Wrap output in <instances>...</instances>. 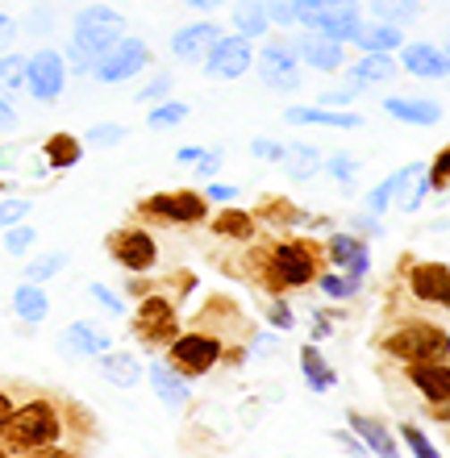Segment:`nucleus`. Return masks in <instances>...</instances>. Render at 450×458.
I'll return each instance as SVG.
<instances>
[{
    "label": "nucleus",
    "instance_id": "nucleus-1",
    "mask_svg": "<svg viewBox=\"0 0 450 458\" xmlns=\"http://www.w3.org/2000/svg\"><path fill=\"white\" fill-rule=\"evenodd\" d=\"M59 437L63 417L50 400H25V404H17L9 421L0 425L4 454H47L50 446H59Z\"/></svg>",
    "mask_w": 450,
    "mask_h": 458
},
{
    "label": "nucleus",
    "instance_id": "nucleus-2",
    "mask_svg": "<svg viewBox=\"0 0 450 458\" xmlns=\"http://www.w3.org/2000/svg\"><path fill=\"white\" fill-rule=\"evenodd\" d=\"M384 354L409 362V367H417V362H442V359H450V334H442L429 321H404V326H396L384 338Z\"/></svg>",
    "mask_w": 450,
    "mask_h": 458
},
{
    "label": "nucleus",
    "instance_id": "nucleus-3",
    "mask_svg": "<svg viewBox=\"0 0 450 458\" xmlns=\"http://www.w3.org/2000/svg\"><path fill=\"white\" fill-rule=\"evenodd\" d=\"M125 34H130V25L109 4H88V9L75 13V21H72V42L80 50H88L92 59H100L109 47H117Z\"/></svg>",
    "mask_w": 450,
    "mask_h": 458
},
{
    "label": "nucleus",
    "instance_id": "nucleus-4",
    "mask_svg": "<svg viewBox=\"0 0 450 458\" xmlns=\"http://www.w3.org/2000/svg\"><path fill=\"white\" fill-rule=\"evenodd\" d=\"M317 279V250L313 242H276L267 254V284L271 292L304 288Z\"/></svg>",
    "mask_w": 450,
    "mask_h": 458
},
{
    "label": "nucleus",
    "instance_id": "nucleus-5",
    "mask_svg": "<svg viewBox=\"0 0 450 458\" xmlns=\"http://www.w3.org/2000/svg\"><path fill=\"white\" fill-rule=\"evenodd\" d=\"M296 21L304 30L351 42L359 21H363V9H359V0H296Z\"/></svg>",
    "mask_w": 450,
    "mask_h": 458
},
{
    "label": "nucleus",
    "instance_id": "nucleus-6",
    "mask_svg": "<svg viewBox=\"0 0 450 458\" xmlns=\"http://www.w3.org/2000/svg\"><path fill=\"white\" fill-rule=\"evenodd\" d=\"M301 47L280 38V42H267L263 55H259V80L271 92H296L301 88Z\"/></svg>",
    "mask_w": 450,
    "mask_h": 458
},
{
    "label": "nucleus",
    "instance_id": "nucleus-7",
    "mask_svg": "<svg viewBox=\"0 0 450 458\" xmlns=\"http://www.w3.org/2000/svg\"><path fill=\"white\" fill-rule=\"evenodd\" d=\"M250 63H255V38H246L233 30V34H225L217 47L208 50V59L200 63V67H205L208 80L230 84V80H242V75L250 72Z\"/></svg>",
    "mask_w": 450,
    "mask_h": 458
},
{
    "label": "nucleus",
    "instance_id": "nucleus-8",
    "mask_svg": "<svg viewBox=\"0 0 450 458\" xmlns=\"http://www.w3.org/2000/svg\"><path fill=\"white\" fill-rule=\"evenodd\" d=\"M150 67V47L142 38H130L125 34L117 47H109L105 55L97 59L92 75H97L100 84H122V80H134L138 72H147Z\"/></svg>",
    "mask_w": 450,
    "mask_h": 458
},
{
    "label": "nucleus",
    "instance_id": "nucleus-9",
    "mask_svg": "<svg viewBox=\"0 0 450 458\" xmlns=\"http://www.w3.org/2000/svg\"><path fill=\"white\" fill-rule=\"evenodd\" d=\"M134 338L147 342V346H171V342L180 338V313H175V304L163 301V296H147L134 313Z\"/></svg>",
    "mask_w": 450,
    "mask_h": 458
},
{
    "label": "nucleus",
    "instance_id": "nucleus-10",
    "mask_svg": "<svg viewBox=\"0 0 450 458\" xmlns=\"http://www.w3.org/2000/svg\"><path fill=\"white\" fill-rule=\"evenodd\" d=\"M67 72H72V63L63 59L55 47H42L38 55H30V97L42 100V105H55L63 97V88H67Z\"/></svg>",
    "mask_w": 450,
    "mask_h": 458
},
{
    "label": "nucleus",
    "instance_id": "nucleus-11",
    "mask_svg": "<svg viewBox=\"0 0 450 458\" xmlns=\"http://www.w3.org/2000/svg\"><path fill=\"white\" fill-rule=\"evenodd\" d=\"M208 205H213V200L200 192H158L142 205V213L155 221H167V225H200Z\"/></svg>",
    "mask_w": 450,
    "mask_h": 458
},
{
    "label": "nucleus",
    "instance_id": "nucleus-12",
    "mask_svg": "<svg viewBox=\"0 0 450 458\" xmlns=\"http://www.w3.org/2000/svg\"><path fill=\"white\" fill-rule=\"evenodd\" d=\"M171 362L180 367L188 379H196V375H208L213 367L221 362V342L213 338V334H180V338L171 342Z\"/></svg>",
    "mask_w": 450,
    "mask_h": 458
},
{
    "label": "nucleus",
    "instance_id": "nucleus-13",
    "mask_svg": "<svg viewBox=\"0 0 450 458\" xmlns=\"http://www.w3.org/2000/svg\"><path fill=\"white\" fill-rule=\"evenodd\" d=\"M409 384L417 387V396L426 400L438 421H450V362H417L409 367Z\"/></svg>",
    "mask_w": 450,
    "mask_h": 458
},
{
    "label": "nucleus",
    "instance_id": "nucleus-14",
    "mask_svg": "<svg viewBox=\"0 0 450 458\" xmlns=\"http://www.w3.org/2000/svg\"><path fill=\"white\" fill-rule=\"evenodd\" d=\"M109 254L134 276H142V271H150L158 263V246L147 229H117L109 238Z\"/></svg>",
    "mask_w": 450,
    "mask_h": 458
},
{
    "label": "nucleus",
    "instance_id": "nucleus-15",
    "mask_svg": "<svg viewBox=\"0 0 450 458\" xmlns=\"http://www.w3.org/2000/svg\"><path fill=\"white\" fill-rule=\"evenodd\" d=\"M221 38H225V34H221L217 21H192V25H183V30H175V34H171V59L196 67V63L208 59V50L217 47Z\"/></svg>",
    "mask_w": 450,
    "mask_h": 458
},
{
    "label": "nucleus",
    "instance_id": "nucleus-16",
    "mask_svg": "<svg viewBox=\"0 0 450 458\" xmlns=\"http://www.w3.org/2000/svg\"><path fill=\"white\" fill-rule=\"evenodd\" d=\"M401 67L417 80H450V55L446 47H429V42H404Z\"/></svg>",
    "mask_w": 450,
    "mask_h": 458
},
{
    "label": "nucleus",
    "instance_id": "nucleus-17",
    "mask_svg": "<svg viewBox=\"0 0 450 458\" xmlns=\"http://www.w3.org/2000/svg\"><path fill=\"white\" fill-rule=\"evenodd\" d=\"M147 379H150V392H155L167 409H183L192 400V387H188V375L175 367V362H163V359H150L147 367Z\"/></svg>",
    "mask_w": 450,
    "mask_h": 458
},
{
    "label": "nucleus",
    "instance_id": "nucleus-18",
    "mask_svg": "<svg viewBox=\"0 0 450 458\" xmlns=\"http://www.w3.org/2000/svg\"><path fill=\"white\" fill-rule=\"evenodd\" d=\"M296 47H301V59L309 63L313 72H321V75H334V72H342V67H346V42H338V38L309 30Z\"/></svg>",
    "mask_w": 450,
    "mask_h": 458
},
{
    "label": "nucleus",
    "instance_id": "nucleus-19",
    "mask_svg": "<svg viewBox=\"0 0 450 458\" xmlns=\"http://www.w3.org/2000/svg\"><path fill=\"white\" fill-rule=\"evenodd\" d=\"M409 288L421 304H442L450 313V267L446 263H413Z\"/></svg>",
    "mask_w": 450,
    "mask_h": 458
},
{
    "label": "nucleus",
    "instance_id": "nucleus-20",
    "mask_svg": "<svg viewBox=\"0 0 450 458\" xmlns=\"http://www.w3.org/2000/svg\"><path fill=\"white\" fill-rule=\"evenodd\" d=\"M109 346H113V338L105 329L92 326V321H75V326H67L59 334V350L67 359H100Z\"/></svg>",
    "mask_w": 450,
    "mask_h": 458
},
{
    "label": "nucleus",
    "instance_id": "nucleus-21",
    "mask_svg": "<svg viewBox=\"0 0 450 458\" xmlns=\"http://www.w3.org/2000/svg\"><path fill=\"white\" fill-rule=\"evenodd\" d=\"M384 113L401 125H417V130H429L442 121V105L429 97H384Z\"/></svg>",
    "mask_w": 450,
    "mask_h": 458
},
{
    "label": "nucleus",
    "instance_id": "nucleus-22",
    "mask_svg": "<svg viewBox=\"0 0 450 458\" xmlns=\"http://www.w3.org/2000/svg\"><path fill=\"white\" fill-rule=\"evenodd\" d=\"M351 42L359 50H367V55H392L396 47H404V25H392V21L371 17V21H359V30H354Z\"/></svg>",
    "mask_w": 450,
    "mask_h": 458
},
{
    "label": "nucleus",
    "instance_id": "nucleus-23",
    "mask_svg": "<svg viewBox=\"0 0 450 458\" xmlns=\"http://www.w3.org/2000/svg\"><path fill=\"white\" fill-rule=\"evenodd\" d=\"M288 125H329V130H363L359 113H329L326 105H293L284 109Z\"/></svg>",
    "mask_w": 450,
    "mask_h": 458
},
{
    "label": "nucleus",
    "instance_id": "nucleus-24",
    "mask_svg": "<svg viewBox=\"0 0 450 458\" xmlns=\"http://www.w3.org/2000/svg\"><path fill=\"white\" fill-rule=\"evenodd\" d=\"M346 80H351L359 92L379 88V84H392V80H396V59H392V55H367L363 50V59L346 72Z\"/></svg>",
    "mask_w": 450,
    "mask_h": 458
},
{
    "label": "nucleus",
    "instance_id": "nucleus-25",
    "mask_svg": "<svg viewBox=\"0 0 450 458\" xmlns=\"http://www.w3.org/2000/svg\"><path fill=\"white\" fill-rule=\"evenodd\" d=\"M346 425H351L354 434L367 442V450L379 458H396L401 454V446H396V437H392V429L384 421H376V417H363V412H351L346 417Z\"/></svg>",
    "mask_w": 450,
    "mask_h": 458
},
{
    "label": "nucleus",
    "instance_id": "nucleus-26",
    "mask_svg": "<svg viewBox=\"0 0 450 458\" xmlns=\"http://www.w3.org/2000/svg\"><path fill=\"white\" fill-rule=\"evenodd\" d=\"M100 375L109 379L113 387H138L142 384V362L130 350H105L100 354Z\"/></svg>",
    "mask_w": 450,
    "mask_h": 458
},
{
    "label": "nucleus",
    "instance_id": "nucleus-27",
    "mask_svg": "<svg viewBox=\"0 0 450 458\" xmlns=\"http://www.w3.org/2000/svg\"><path fill=\"white\" fill-rule=\"evenodd\" d=\"M13 313L21 317L25 326H42L50 313V301L47 292H42V284H34V279H25L21 288L13 292Z\"/></svg>",
    "mask_w": 450,
    "mask_h": 458
},
{
    "label": "nucleus",
    "instance_id": "nucleus-28",
    "mask_svg": "<svg viewBox=\"0 0 450 458\" xmlns=\"http://www.w3.org/2000/svg\"><path fill=\"white\" fill-rule=\"evenodd\" d=\"M271 4L267 0H238L233 4V30L246 38H263L271 30Z\"/></svg>",
    "mask_w": 450,
    "mask_h": 458
},
{
    "label": "nucleus",
    "instance_id": "nucleus-29",
    "mask_svg": "<svg viewBox=\"0 0 450 458\" xmlns=\"http://www.w3.org/2000/svg\"><path fill=\"white\" fill-rule=\"evenodd\" d=\"M84 138H75V133H50L47 138V167L50 171H67V167H75L80 158H84Z\"/></svg>",
    "mask_w": 450,
    "mask_h": 458
},
{
    "label": "nucleus",
    "instance_id": "nucleus-30",
    "mask_svg": "<svg viewBox=\"0 0 450 458\" xmlns=\"http://www.w3.org/2000/svg\"><path fill=\"white\" fill-rule=\"evenodd\" d=\"M301 371H304V384H309V392H329V387L338 384V371H334V367L321 359L317 342L301 346Z\"/></svg>",
    "mask_w": 450,
    "mask_h": 458
},
{
    "label": "nucleus",
    "instance_id": "nucleus-31",
    "mask_svg": "<svg viewBox=\"0 0 450 458\" xmlns=\"http://www.w3.org/2000/svg\"><path fill=\"white\" fill-rule=\"evenodd\" d=\"M321 167H326V158L317 155V146H309V142L288 146V155H284V171H288V180H296V183H309Z\"/></svg>",
    "mask_w": 450,
    "mask_h": 458
},
{
    "label": "nucleus",
    "instance_id": "nucleus-32",
    "mask_svg": "<svg viewBox=\"0 0 450 458\" xmlns=\"http://www.w3.org/2000/svg\"><path fill=\"white\" fill-rule=\"evenodd\" d=\"M213 233H217V238H230V242H250L255 238V213L225 205L217 217H213Z\"/></svg>",
    "mask_w": 450,
    "mask_h": 458
},
{
    "label": "nucleus",
    "instance_id": "nucleus-33",
    "mask_svg": "<svg viewBox=\"0 0 450 458\" xmlns=\"http://www.w3.org/2000/svg\"><path fill=\"white\" fill-rule=\"evenodd\" d=\"M371 13H376L379 21H392V25H413L426 9V0H367Z\"/></svg>",
    "mask_w": 450,
    "mask_h": 458
},
{
    "label": "nucleus",
    "instance_id": "nucleus-34",
    "mask_svg": "<svg viewBox=\"0 0 450 458\" xmlns=\"http://www.w3.org/2000/svg\"><path fill=\"white\" fill-rule=\"evenodd\" d=\"M317 284H321V292L329 301H351V296L363 292V276H354V271H326Z\"/></svg>",
    "mask_w": 450,
    "mask_h": 458
},
{
    "label": "nucleus",
    "instance_id": "nucleus-35",
    "mask_svg": "<svg viewBox=\"0 0 450 458\" xmlns=\"http://www.w3.org/2000/svg\"><path fill=\"white\" fill-rule=\"evenodd\" d=\"M363 250H367L363 233H329V263L334 267H351Z\"/></svg>",
    "mask_w": 450,
    "mask_h": 458
},
{
    "label": "nucleus",
    "instance_id": "nucleus-36",
    "mask_svg": "<svg viewBox=\"0 0 450 458\" xmlns=\"http://www.w3.org/2000/svg\"><path fill=\"white\" fill-rule=\"evenodd\" d=\"M67 263H72V254H67V250H47V254H38V259H30V267H25V279L47 284V279H55Z\"/></svg>",
    "mask_w": 450,
    "mask_h": 458
},
{
    "label": "nucleus",
    "instance_id": "nucleus-37",
    "mask_svg": "<svg viewBox=\"0 0 450 458\" xmlns=\"http://www.w3.org/2000/svg\"><path fill=\"white\" fill-rule=\"evenodd\" d=\"M183 121H188V105H183V100H158L155 109L147 113L150 130H175V125H183Z\"/></svg>",
    "mask_w": 450,
    "mask_h": 458
},
{
    "label": "nucleus",
    "instance_id": "nucleus-38",
    "mask_svg": "<svg viewBox=\"0 0 450 458\" xmlns=\"http://www.w3.org/2000/svg\"><path fill=\"white\" fill-rule=\"evenodd\" d=\"M0 80H4V92L25 88L30 84V59L17 55V50H4V59H0Z\"/></svg>",
    "mask_w": 450,
    "mask_h": 458
},
{
    "label": "nucleus",
    "instance_id": "nucleus-39",
    "mask_svg": "<svg viewBox=\"0 0 450 458\" xmlns=\"http://www.w3.org/2000/svg\"><path fill=\"white\" fill-rule=\"evenodd\" d=\"M359 167H363V158L351 155V150H338V155H329L326 158V171H329V180H338L346 192L354 188V175H359Z\"/></svg>",
    "mask_w": 450,
    "mask_h": 458
},
{
    "label": "nucleus",
    "instance_id": "nucleus-40",
    "mask_svg": "<svg viewBox=\"0 0 450 458\" xmlns=\"http://www.w3.org/2000/svg\"><path fill=\"white\" fill-rule=\"evenodd\" d=\"M38 246V229L34 225H4V254L9 259H21V254H30Z\"/></svg>",
    "mask_w": 450,
    "mask_h": 458
},
{
    "label": "nucleus",
    "instance_id": "nucleus-41",
    "mask_svg": "<svg viewBox=\"0 0 450 458\" xmlns=\"http://www.w3.org/2000/svg\"><path fill=\"white\" fill-rule=\"evenodd\" d=\"M259 213L267 221H276V225H296V221H304V213L293 205V200H284V196H267L263 205H259Z\"/></svg>",
    "mask_w": 450,
    "mask_h": 458
},
{
    "label": "nucleus",
    "instance_id": "nucleus-42",
    "mask_svg": "<svg viewBox=\"0 0 450 458\" xmlns=\"http://www.w3.org/2000/svg\"><path fill=\"white\" fill-rule=\"evenodd\" d=\"M88 146H97V150H109V146L125 142V125H117V121H100V125H92V130L84 133Z\"/></svg>",
    "mask_w": 450,
    "mask_h": 458
},
{
    "label": "nucleus",
    "instance_id": "nucleus-43",
    "mask_svg": "<svg viewBox=\"0 0 450 458\" xmlns=\"http://www.w3.org/2000/svg\"><path fill=\"white\" fill-rule=\"evenodd\" d=\"M30 213H34V205H30L25 196L4 192V200H0V225H21Z\"/></svg>",
    "mask_w": 450,
    "mask_h": 458
},
{
    "label": "nucleus",
    "instance_id": "nucleus-44",
    "mask_svg": "<svg viewBox=\"0 0 450 458\" xmlns=\"http://www.w3.org/2000/svg\"><path fill=\"white\" fill-rule=\"evenodd\" d=\"M426 180H429V192H446V188H450V146H442L438 155H434V163H429V171H426Z\"/></svg>",
    "mask_w": 450,
    "mask_h": 458
},
{
    "label": "nucleus",
    "instance_id": "nucleus-45",
    "mask_svg": "<svg viewBox=\"0 0 450 458\" xmlns=\"http://www.w3.org/2000/svg\"><path fill=\"white\" fill-rule=\"evenodd\" d=\"M55 30V9H50L47 0H38L34 9H30V17H25V34H50Z\"/></svg>",
    "mask_w": 450,
    "mask_h": 458
},
{
    "label": "nucleus",
    "instance_id": "nucleus-46",
    "mask_svg": "<svg viewBox=\"0 0 450 458\" xmlns=\"http://www.w3.org/2000/svg\"><path fill=\"white\" fill-rule=\"evenodd\" d=\"M401 437H404V446L413 450L417 458H438V446H434V442H429L417 425H401Z\"/></svg>",
    "mask_w": 450,
    "mask_h": 458
},
{
    "label": "nucleus",
    "instance_id": "nucleus-47",
    "mask_svg": "<svg viewBox=\"0 0 450 458\" xmlns=\"http://www.w3.org/2000/svg\"><path fill=\"white\" fill-rule=\"evenodd\" d=\"M171 88H175V80H171V75L163 72V75H155V80H150L147 88H138V100H142V105H158V100H167V97H171Z\"/></svg>",
    "mask_w": 450,
    "mask_h": 458
},
{
    "label": "nucleus",
    "instance_id": "nucleus-48",
    "mask_svg": "<svg viewBox=\"0 0 450 458\" xmlns=\"http://www.w3.org/2000/svg\"><path fill=\"white\" fill-rule=\"evenodd\" d=\"M250 155L263 158V163H284V155H288V146L276 142V138H255V142H250Z\"/></svg>",
    "mask_w": 450,
    "mask_h": 458
},
{
    "label": "nucleus",
    "instance_id": "nucleus-49",
    "mask_svg": "<svg viewBox=\"0 0 450 458\" xmlns=\"http://www.w3.org/2000/svg\"><path fill=\"white\" fill-rule=\"evenodd\" d=\"M88 296H92L97 304H105V309H109L113 317H125V301L117 296V292L105 288V284H92V288H88Z\"/></svg>",
    "mask_w": 450,
    "mask_h": 458
},
{
    "label": "nucleus",
    "instance_id": "nucleus-50",
    "mask_svg": "<svg viewBox=\"0 0 450 458\" xmlns=\"http://www.w3.org/2000/svg\"><path fill=\"white\" fill-rule=\"evenodd\" d=\"M221 163H225V150H217V146H213V150L196 163V180H213V175L221 171Z\"/></svg>",
    "mask_w": 450,
    "mask_h": 458
},
{
    "label": "nucleus",
    "instance_id": "nucleus-51",
    "mask_svg": "<svg viewBox=\"0 0 450 458\" xmlns=\"http://www.w3.org/2000/svg\"><path fill=\"white\" fill-rule=\"evenodd\" d=\"M267 321L276 329H293L296 326V317H293V309H288V304L284 301H271V309H267Z\"/></svg>",
    "mask_w": 450,
    "mask_h": 458
},
{
    "label": "nucleus",
    "instance_id": "nucleus-52",
    "mask_svg": "<svg viewBox=\"0 0 450 458\" xmlns=\"http://www.w3.org/2000/svg\"><path fill=\"white\" fill-rule=\"evenodd\" d=\"M271 4V21L276 25H293L296 21V0H267Z\"/></svg>",
    "mask_w": 450,
    "mask_h": 458
},
{
    "label": "nucleus",
    "instance_id": "nucleus-53",
    "mask_svg": "<svg viewBox=\"0 0 450 458\" xmlns=\"http://www.w3.org/2000/svg\"><path fill=\"white\" fill-rule=\"evenodd\" d=\"M354 97H359V88H354V84L326 88V92H321V105H346V100H354Z\"/></svg>",
    "mask_w": 450,
    "mask_h": 458
},
{
    "label": "nucleus",
    "instance_id": "nucleus-54",
    "mask_svg": "<svg viewBox=\"0 0 450 458\" xmlns=\"http://www.w3.org/2000/svg\"><path fill=\"white\" fill-rule=\"evenodd\" d=\"M354 233H363V238H379L384 225H379L376 213H359V217H354Z\"/></svg>",
    "mask_w": 450,
    "mask_h": 458
},
{
    "label": "nucleus",
    "instance_id": "nucleus-55",
    "mask_svg": "<svg viewBox=\"0 0 450 458\" xmlns=\"http://www.w3.org/2000/svg\"><path fill=\"white\" fill-rule=\"evenodd\" d=\"M205 196L213 200V205H233V196H238V188H233V183H230V188H225V183H208Z\"/></svg>",
    "mask_w": 450,
    "mask_h": 458
},
{
    "label": "nucleus",
    "instance_id": "nucleus-56",
    "mask_svg": "<svg viewBox=\"0 0 450 458\" xmlns=\"http://www.w3.org/2000/svg\"><path fill=\"white\" fill-rule=\"evenodd\" d=\"M205 155H208L205 146H183V150H175V163H180V167H196Z\"/></svg>",
    "mask_w": 450,
    "mask_h": 458
},
{
    "label": "nucleus",
    "instance_id": "nucleus-57",
    "mask_svg": "<svg viewBox=\"0 0 450 458\" xmlns=\"http://www.w3.org/2000/svg\"><path fill=\"white\" fill-rule=\"evenodd\" d=\"M329 334H334V321H329L326 313H317V309H313V342H326Z\"/></svg>",
    "mask_w": 450,
    "mask_h": 458
},
{
    "label": "nucleus",
    "instance_id": "nucleus-58",
    "mask_svg": "<svg viewBox=\"0 0 450 458\" xmlns=\"http://www.w3.org/2000/svg\"><path fill=\"white\" fill-rule=\"evenodd\" d=\"M13 121H17V109H13V92H4V97H0V125H4V130H13Z\"/></svg>",
    "mask_w": 450,
    "mask_h": 458
},
{
    "label": "nucleus",
    "instance_id": "nucleus-59",
    "mask_svg": "<svg viewBox=\"0 0 450 458\" xmlns=\"http://www.w3.org/2000/svg\"><path fill=\"white\" fill-rule=\"evenodd\" d=\"M192 13H213V9H221V4H230V0H183Z\"/></svg>",
    "mask_w": 450,
    "mask_h": 458
},
{
    "label": "nucleus",
    "instance_id": "nucleus-60",
    "mask_svg": "<svg viewBox=\"0 0 450 458\" xmlns=\"http://www.w3.org/2000/svg\"><path fill=\"white\" fill-rule=\"evenodd\" d=\"M346 271H354V276H363V279H367V271H371V250L359 254V259H354V263L346 267Z\"/></svg>",
    "mask_w": 450,
    "mask_h": 458
},
{
    "label": "nucleus",
    "instance_id": "nucleus-61",
    "mask_svg": "<svg viewBox=\"0 0 450 458\" xmlns=\"http://www.w3.org/2000/svg\"><path fill=\"white\" fill-rule=\"evenodd\" d=\"M0 30H4V47H13V38H17V21H13L9 13L0 17Z\"/></svg>",
    "mask_w": 450,
    "mask_h": 458
},
{
    "label": "nucleus",
    "instance_id": "nucleus-62",
    "mask_svg": "<svg viewBox=\"0 0 450 458\" xmlns=\"http://www.w3.org/2000/svg\"><path fill=\"white\" fill-rule=\"evenodd\" d=\"M446 55H450V38H446Z\"/></svg>",
    "mask_w": 450,
    "mask_h": 458
},
{
    "label": "nucleus",
    "instance_id": "nucleus-63",
    "mask_svg": "<svg viewBox=\"0 0 450 458\" xmlns=\"http://www.w3.org/2000/svg\"><path fill=\"white\" fill-rule=\"evenodd\" d=\"M446 84H450V80H446Z\"/></svg>",
    "mask_w": 450,
    "mask_h": 458
}]
</instances>
